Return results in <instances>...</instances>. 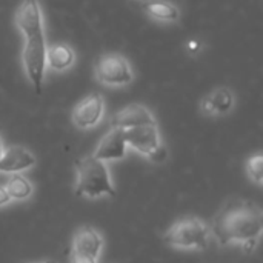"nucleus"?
<instances>
[{"label":"nucleus","instance_id":"1","mask_svg":"<svg viewBox=\"0 0 263 263\" xmlns=\"http://www.w3.org/2000/svg\"><path fill=\"white\" fill-rule=\"evenodd\" d=\"M263 230L262 208L248 200L227 203L214 217L211 236L219 245H242L245 253H253Z\"/></svg>","mask_w":263,"mask_h":263},{"label":"nucleus","instance_id":"2","mask_svg":"<svg viewBox=\"0 0 263 263\" xmlns=\"http://www.w3.org/2000/svg\"><path fill=\"white\" fill-rule=\"evenodd\" d=\"M74 191L79 197L86 199H100L105 196L116 197V190L106 162H102L94 156H86L77 160Z\"/></svg>","mask_w":263,"mask_h":263},{"label":"nucleus","instance_id":"3","mask_svg":"<svg viewBox=\"0 0 263 263\" xmlns=\"http://www.w3.org/2000/svg\"><path fill=\"white\" fill-rule=\"evenodd\" d=\"M211 227L199 217H185L174 222L166 233L163 240L174 250H206L211 240Z\"/></svg>","mask_w":263,"mask_h":263},{"label":"nucleus","instance_id":"4","mask_svg":"<svg viewBox=\"0 0 263 263\" xmlns=\"http://www.w3.org/2000/svg\"><path fill=\"white\" fill-rule=\"evenodd\" d=\"M94 76L97 82L108 88L126 86L133 82L134 72L126 57L117 52H106L94 60Z\"/></svg>","mask_w":263,"mask_h":263},{"label":"nucleus","instance_id":"5","mask_svg":"<svg viewBox=\"0 0 263 263\" xmlns=\"http://www.w3.org/2000/svg\"><path fill=\"white\" fill-rule=\"evenodd\" d=\"M22 65L26 77L32 83L37 94L42 92V83L46 71V40L45 31L25 37L22 49Z\"/></svg>","mask_w":263,"mask_h":263},{"label":"nucleus","instance_id":"6","mask_svg":"<svg viewBox=\"0 0 263 263\" xmlns=\"http://www.w3.org/2000/svg\"><path fill=\"white\" fill-rule=\"evenodd\" d=\"M103 114H105V100L102 94L91 92L72 108L71 120L76 128L85 131V129L96 128L102 122Z\"/></svg>","mask_w":263,"mask_h":263},{"label":"nucleus","instance_id":"7","mask_svg":"<svg viewBox=\"0 0 263 263\" xmlns=\"http://www.w3.org/2000/svg\"><path fill=\"white\" fill-rule=\"evenodd\" d=\"M123 134H125V140H126L128 148L136 149L139 154H142L148 159L160 146H163L157 123L128 128V129H123Z\"/></svg>","mask_w":263,"mask_h":263},{"label":"nucleus","instance_id":"8","mask_svg":"<svg viewBox=\"0 0 263 263\" xmlns=\"http://www.w3.org/2000/svg\"><path fill=\"white\" fill-rule=\"evenodd\" d=\"M15 26L23 37H31L45 31L43 12L39 0H23L18 5L15 11Z\"/></svg>","mask_w":263,"mask_h":263},{"label":"nucleus","instance_id":"9","mask_svg":"<svg viewBox=\"0 0 263 263\" xmlns=\"http://www.w3.org/2000/svg\"><path fill=\"white\" fill-rule=\"evenodd\" d=\"M126 151H128V145L125 140L123 129L117 126H111L109 131L100 139L92 156L102 162H117L126 157Z\"/></svg>","mask_w":263,"mask_h":263},{"label":"nucleus","instance_id":"10","mask_svg":"<svg viewBox=\"0 0 263 263\" xmlns=\"http://www.w3.org/2000/svg\"><path fill=\"white\" fill-rule=\"evenodd\" d=\"M37 163L35 156L20 145H9L3 149L0 159V173L17 174L31 170Z\"/></svg>","mask_w":263,"mask_h":263},{"label":"nucleus","instance_id":"11","mask_svg":"<svg viewBox=\"0 0 263 263\" xmlns=\"http://www.w3.org/2000/svg\"><path fill=\"white\" fill-rule=\"evenodd\" d=\"M103 236L92 227H82L76 231L71 243V251L77 254H83L92 257L96 260L100 259L103 251Z\"/></svg>","mask_w":263,"mask_h":263},{"label":"nucleus","instance_id":"12","mask_svg":"<svg viewBox=\"0 0 263 263\" xmlns=\"http://www.w3.org/2000/svg\"><path fill=\"white\" fill-rule=\"evenodd\" d=\"M153 123H157L156 117L146 106L140 103H131L122 108L111 119V126H117L122 129H128L140 125H153Z\"/></svg>","mask_w":263,"mask_h":263},{"label":"nucleus","instance_id":"13","mask_svg":"<svg viewBox=\"0 0 263 263\" xmlns=\"http://www.w3.org/2000/svg\"><path fill=\"white\" fill-rule=\"evenodd\" d=\"M234 106V94L227 86H219L202 100V112L211 117L225 116Z\"/></svg>","mask_w":263,"mask_h":263},{"label":"nucleus","instance_id":"14","mask_svg":"<svg viewBox=\"0 0 263 263\" xmlns=\"http://www.w3.org/2000/svg\"><path fill=\"white\" fill-rule=\"evenodd\" d=\"M76 63V52L66 43H52L46 46V68L54 72H65Z\"/></svg>","mask_w":263,"mask_h":263},{"label":"nucleus","instance_id":"15","mask_svg":"<svg viewBox=\"0 0 263 263\" xmlns=\"http://www.w3.org/2000/svg\"><path fill=\"white\" fill-rule=\"evenodd\" d=\"M143 11L157 22H177L180 9L168 0H148L143 3Z\"/></svg>","mask_w":263,"mask_h":263},{"label":"nucleus","instance_id":"16","mask_svg":"<svg viewBox=\"0 0 263 263\" xmlns=\"http://www.w3.org/2000/svg\"><path fill=\"white\" fill-rule=\"evenodd\" d=\"M3 188L6 190V193L11 197V200H26L34 193L32 183L22 173L11 174Z\"/></svg>","mask_w":263,"mask_h":263},{"label":"nucleus","instance_id":"17","mask_svg":"<svg viewBox=\"0 0 263 263\" xmlns=\"http://www.w3.org/2000/svg\"><path fill=\"white\" fill-rule=\"evenodd\" d=\"M247 174L250 177L251 182H254L256 185L262 186L263 183V156L254 154L247 160Z\"/></svg>","mask_w":263,"mask_h":263},{"label":"nucleus","instance_id":"18","mask_svg":"<svg viewBox=\"0 0 263 263\" xmlns=\"http://www.w3.org/2000/svg\"><path fill=\"white\" fill-rule=\"evenodd\" d=\"M185 49L190 55H197L199 52L203 51V42L197 37H193L185 43Z\"/></svg>","mask_w":263,"mask_h":263},{"label":"nucleus","instance_id":"19","mask_svg":"<svg viewBox=\"0 0 263 263\" xmlns=\"http://www.w3.org/2000/svg\"><path fill=\"white\" fill-rule=\"evenodd\" d=\"M166 157H168V149H166V146L163 145V146H160V148L149 157V160H151L153 163H163V162L166 160Z\"/></svg>","mask_w":263,"mask_h":263},{"label":"nucleus","instance_id":"20","mask_svg":"<svg viewBox=\"0 0 263 263\" xmlns=\"http://www.w3.org/2000/svg\"><path fill=\"white\" fill-rule=\"evenodd\" d=\"M69 263H99V260H96L92 257H88V256H83V254H77V253L69 251Z\"/></svg>","mask_w":263,"mask_h":263},{"label":"nucleus","instance_id":"21","mask_svg":"<svg viewBox=\"0 0 263 263\" xmlns=\"http://www.w3.org/2000/svg\"><path fill=\"white\" fill-rule=\"evenodd\" d=\"M9 203H11V197L8 196L6 190H5L3 186H0V208H2V206H6V205H9Z\"/></svg>","mask_w":263,"mask_h":263},{"label":"nucleus","instance_id":"22","mask_svg":"<svg viewBox=\"0 0 263 263\" xmlns=\"http://www.w3.org/2000/svg\"><path fill=\"white\" fill-rule=\"evenodd\" d=\"M31 263H57L55 260H51V259H46V260H39V262H31Z\"/></svg>","mask_w":263,"mask_h":263},{"label":"nucleus","instance_id":"23","mask_svg":"<svg viewBox=\"0 0 263 263\" xmlns=\"http://www.w3.org/2000/svg\"><path fill=\"white\" fill-rule=\"evenodd\" d=\"M2 154H3V142H2V133H0V159H2Z\"/></svg>","mask_w":263,"mask_h":263},{"label":"nucleus","instance_id":"24","mask_svg":"<svg viewBox=\"0 0 263 263\" xmlns=\"http://www.w3.org/2000/svg\"><path fill=\"white\" fill-rule=\"evenodd\" d=\"M140 2H143V3H145V2H148V0H140Z\"/></svg>","mask_w":263,"mask_h":263}]
</instances>
